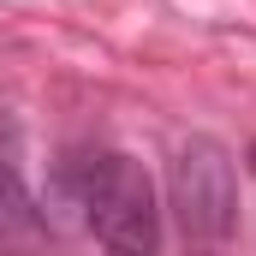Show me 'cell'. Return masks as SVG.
Here are the masks:
<instances>
[{
    "mask_svg": "<svg viewBox=\"0 0 256 256\" xmlns=\"http://www.w3.org/2000/svg\"><path fill=\"white\" fill-rule=\"evenodd\" d=\"M66 185L84 208V226L108 244V250L143 256L161 244V208H155V185L149 173L120 155V149H102V155H78L66 167Z\"/></svg>",
    "mask_w": 256,
    "mask_h": 256,
    "instance_id": "cell-1",
    "label": "cell"
},
{
    "mask_svg": "<svg viewBox=\"0 0 256 256\" xmlns=\"http://www.w3.org/2000/svg\"><path fill=\"white\" fill-rule=\"evenodd\" d=\"M173 214L185 226V238L220 244L238 226V179H232V155L214 137H191L173 155Z\"/></svg>",
    "mask_w": 256,
    "mask_h": 256,
    "instance_id": "cell-2",
    "label": "cell"
},
{
    "mask_svg": "<svg viewBox=\"0 0 256 256\" xmlns=\"http://www.w3.org/2000/svg\"><path fill=\"white\" fill-rule=\"evenodd\" d=\"M30 232H36V202L24 191L18 167L0 161V244H18V238H30Z\"/></svg>",
    "mask_w": 256,
    "mask_h": 256,
    "instance_id": "cell-3",
    "label": "cell"
},
{
    "mask_svg": "<svg viewBox=\"0 0 256 256\" xmlns=\"http://www.w3.org/2000/svg\"><path fill=\"white\" fill-rule=\"evenodd\" d=\"M250 167H256V143H250Z\"/></svg>",
    "mask_w": 256,
    "mask_h": 256,
    "instance_id": "cell-4",
    "label": "cell"
}]
</instances>
